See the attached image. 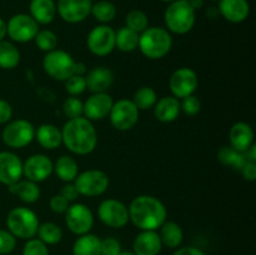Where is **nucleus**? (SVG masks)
<instances>
[{
  "instance_id": "nucleus-1",
  "label": "nucleus",
  "mask_w": 256,
  "mask_h": 255,
  "mask_svg": "<svg viewBox=\"0 0 256 255\" xmlns=\"http://www.w3.org/2000/svg\"><path fill=\"white\" fill-rule=\"evenodd\" d=\"M128 209L132 224L142 232H156L166 222V208L158 198L152 195L136 196L130 202Z\"/></svg>"
},
{
  "instance_id": "nucleus-2",
  "label": "nucleus",
  "mask_w": 256,
  "mask_h": 255,
  "mask_svg": "<svg viewBox=\"0 0 256 255\" xmlns=\"http://www.w3.org/2000/svg\"><path fill=\"white\" fill-rule=\"evenodd\" d=\"M62 144L76 155H88L98 145V134L94 125L86 118L68 120L62 130Z\"/></svg>"
},
{
  "instance_id": "nucleus-3",
  "label": "nucleus",
  "mask_w": 256,
  "mask_h": 255,
  "mask_svg": "<svg viewBox=\"0 0 256 255\" xmlns=\"http://www.w3.org/2000/svg\"><path fill=\"white\" fill-rule=\"evenodd\" d=\"M172 48V38L164 28H148L139 38V49L148 59H162L169 54Z\"/></svg>"
},
{
  "instance_id": "nucleus-4",
  "label": "nucleus",
  "mask_w": 256,
  "mask_h": 255,
  "mask_svg": "<svg viewBox=\"0 0 256 255\" xmlns=\"http://www.w3.org/2000/svg\"><path fill=\"white\" fill-rule=\"evenodd\" d=\"M164 19L169 32L176 35H184L192 30L196 15L188 0H175L170 2L165 10Z\"/></svg>"
},
{
  "instance_id": "nucleus-5",
  "label": "nucleus",
  "mask_w": 256,
  "mask_h": 255,
  "mask_svg": "<svg viewBox=\"0 0 256 255\" xmlns=\"http://www.w3.org/2000/svg\"><path fill=\"white\" fill-rule=\"evenodd\" d=\"M6 225L9 232L19 239L29 240L38 234L39 218L32 210L19 206L12 209L6 218Z\"/></svg>"
},
{
  "instance_id": "nucleus-6",
  "label": "nucleus",
  "mask_w": 256,
  "mask_h": 255,
  "mask_svg": "<svg viewBox=\"0 0 256 255\" xmlns=\"http://www.w3.org/2000/svg\"><path fill=\"white\" fill-rule=\"evenodd\" d=\"M75 62L70 54L62 50H52L46 52L42 66L50 78L59 82H65L75 74Z\"/></svg>"
},
{
  "instance_id": "nucleus-7",
  "label": "nucleus",
  "mask_w": 256,
  "mask_h": 255,
  "mask_svg": "<svg viewBox=\"0 0 256 255\" xmlns=\"http://www.w3.org/2000/svg\"><path fill=\"white\" fill-rule=\"evenodd\" d=\"M35 139V128L30 122L18 119L9 122L2 130V140L12 149H22Z\"/></svg>"
},
{
  "instance_id": "nucleus-8",
  "label": "nucleus",
  "mask_w": 256,
  "mask_h": 255,
  "mask_svg": "<svg viewBox=\"0 0 256 255\" xmlns=\"http://www.w3.org/2000/svg\"><path fill=\"white\" fill-rule=\"evenodd\" d=\"M74 182L79 194L88 198L100 196L109 189L110 184L108 174L102 170H88L82 172Z\"/></svg>"
},
{
  "instance_id": "nucleus-9",
  "label": "nucleus",
  "mask_w": 256,
  "mask_h": 255,
  "mask_svg": "<svg viewBox=\"0 0 256 255\" xmlns=\"http://www.w3.org/2000/svg\"><path fill=\"white\" fill-rule=\"evenodd\" d=\"M139 112L136 105L132 102V100L122 99L114 102L110 112V122L112 126L120 132H128L135 128V125L139 122Z\"/></svg>"
},
{
  "instance_id": "nucleus-10",
  "label": "nucleus",
  "mask_w": 256,
  "mask_h": 255,
  "mask_svg": "<svg viewBox=\"0 0 256 255\" xmlns=\"http://www.w3.org/2000/svg\"><path fill=\"white\" fill-rule=\"evenodd\" d=\"M116 32L112 28L102 24L95 26L88 35V48L96 56H106L115 49Z\"/></svg>"
},
{
  "instance_id": "nucleus-11",
  "label": "nucleus",
  "mask_w": 256,
  "mask_h": 255,
  "mask_svg": "<svg viewBox=\"0 0 256 255\" xmlns=\"http://www.w3.org/2000/svg\"><path fill=\"white\" fill-rule=\"evenodd\" d=\"M98 215L102 224L112 229L124 228L129 222V209L122 202L115 199H106L99 205Z\"/></svg>"
},
{
  "instance_id": "nucleus-12",
  "label": "nucleus",
  "mask_w": 256,
  "mask_h": 255,
  "mask_svg": "<svg viewBox=\"0 0 256 255\" xmlns=\"http://www.w3.org/2000/svg\"><path fill=\"white\" fill-rule=\"evenodd\" d=\"M65 222L72 234L80 236L90 232L94 225V215L89 206L76 202L70 205L65 212Z\"/></svg>"
},
{
  "instance_id": "nucleus-13",
  "label": "nucleus",
  "mask_w": 256,
  "mask_h": 255,
  "mask_svg": "<svg viewBox=\"0 0 256 255\" xmlns=\"http://www.w3.org/2000/svg\"><path fill=\"white\" fill-rule=\"evenodd\" d=\"M8 35L16 42H29L39 32V24L28 14H16L6 24Z\"/></svg>"
},
{
  "instance_id": "nucleus-14",
  "label": "nucleus",
  "mask_w": 256,
  "mask_h": 255,
  "mask_svg": "<svg viewBox=\"0 0 256 255\" xmlns=\"http://www.w3.org/2000/svg\"><path fill=\"white\" fill-rule=\"evenodd\" d=\"M170 90L172 96L176 99H184V98L194 95L199 86V78L198 74L190 68H180L170 78Z\"/></svg>"
},
{
  "instance_id": "nucleus-15",
  "label": "nucleus",
  "mask_w": 256,
  "mask_h": 255,
  "mask_svg": "<svg viewBox=\"0 0 256 255\" xmlns=\"http://www.w3.org/2000/svg\"><path fill=\"white\" fill-rule=\"evenodd\" d=\"M92 0H59L56 12L64 22L79 24L92 14Z\"/></svg>"
},
{
  "instance_id": "nucleus-16",
  "label": "nucleus",
  "mask_w": 256,
  "mask_h": 255,
  "mask_svg": "<svg viewBox=\"0 0 256 255\" xmlns=\"http://www.w3.org/2000/svg\"><path fill=\"white\" fill-rule=\"evenodd\" d=\"M52 172H54V162L44 154L32 155L22 164V175H25L28 180L36 184L49 179Z\"/></svg>"
},
{
  "instance_id": "nucleus-17",
  "label": "nucleus",
  "mask_w": 256,
  "mask_h": 255,
  "mask_svg": "<svg viewBox=\"0 0 256 255\" xmlns=\"http://www.w3.org/2000/svg\"><path fill=\"white\" fill-rule=\"evenodd\" d=\"M114 100L106 92L92 94L84 104V115L90 122H100L109 116Z\"/></svg>"
},
{
  "instance_id": "nucleus-18",
  "label": "nucleus",
  "mask_w": 256,
  "mask_h": 255,
  "mask_svg": "<svg viewBox=\"0 0 256 255\" xmlns=\"http://www.w3.org/2000/svg\"><path fill=\"white\" fill-rule=\"evenodd\" d=\"M22 178V162L16 154L0 152V182L6 186L15 184Z\"/></svg>"
},
{
  "instance_id": "nucleus-19",
  "label": "nucleus",
  "mask_w": 256,
  "mask_h": 255,
  "mask_svg": "<svg viewBox=\"0 0 256 255\" xmlns=\"http://www.w3.org/2000/svg\"><path fill=\"white\" fill-rule=\"evenodd\" d=\"M218 10L224 19L234 24L245 22L250 15L248 0H220Z\"/></svg>"
},
{
  "instance_id": "nucleus-20",
  "label": "nucleus",
  "mask_w": 256,
  "mask_h": 255,
  "mask_svg": "<svg viewBox=\"0 0 256 255\" xmlns=\"http://www.w3.org/2000/svg\"><path fill=\"white\" fill-rule=\"evenodd\" d=\"M162 242L159 232L154 230L142 232L134 240L132 249L135 255H159L162 249Z\"/></svg>"
},
{
  "instance_id": "nucleus-21",
  "label": "nucleus",
  "mask_w": 256,
  "mask_h": 255,
  "mask_svg": "<svg viewBox=\"0 0 256 255\" xmlns=\"http://www.w3.org/2000/svg\"><path fill=\"white\" fill-rule=\"evenodd\" d=\"M85 80H86V88L92 94L106 92L114 84V74L108 68L99 66L90 70Z\"/></svg>"
},
{
  "instance_id": "nucleus-22",
  "label": "nucleus",
  "mask_w": 256,
  "mask_h": 255,
  "mask_svg": "<svg viewBox=\"0 0 256 255\" xmlns=\"http://www.w3.org/2000/svg\"><path fill=\"white\" fill-rule=\"evenodd\" d=\"M230 146L240 152H245L254 144V130L248 122H236L230 130Z\"/></svg>"
},
{
  "instance_id": "nucleus-23",
  "label": "nucleus",
  "mask_w": 256,
  "mask_h": 255,
  "mask_svg": "<svg viewBox=\"0 0 256 255\" xmlns=\"http://www.w3.org/2000/svg\"><path fill=\"white\" fill-rule=\"evenodd\" d=\"M56 15V4L54 0H32L30 16L39 25H49Z\"/></svg>"
},
{
  "instance_id": "nucleus-24",
  "label": "nucleus",
  "mask_w": 256,
  "mask_h": 255,
  "mask_svg": "<svg viewBox=\"0 0 256 255\" xmlns=\"http://www.w3.org/2000/svg\"><path fill=\"white\" fill-rule=\"evenodd\" d=\"M155 116L162 122H172L182 112L180 100L175 96H165L155 104Z\"/></svg>"
},
{
  "instance_id": "nucleus-25",
  "label": "nucleus",
  "mask_w": 256,
  "mask_h": 255,
  "mask_svg": "<svg viewBox=\"0 0 256 255\" xmlns=\"http://www.w3.org/2000/svg\"><path fill=\"white\" fill-rule=\"evenodd\" d=\"M35 138L40 146L46 150L58 149L62 144V130L52 124H42L35 130Z\"/></svg>"
},
{
  "instance_id": "nucleus-26",
  "label": "nucleus",
  "mask_w": 256,
  "mask_h": 255,
  "mask_svg": "<svg viewBox=\"0 0 256 255\" xmlns=\"http://www.w3.org/2000/svg\"><path fill=\"white\" fill-rule=\"evenodd\" d=\"M9 192L12 195H16L22 202L26 204H34L40 199V188L38 186L36 182H30V180H19L15 184L10 185Z\"/></svg>"
},
{
  "instance_id": "nucleus-27",
  "label": "nucleus",
  "mask_w": 256,
  "mask_h": 255,
  "mask_svg": "<svg viewBox=\"0 0 256 255\" xmlns=\"http://www.w3.org/2000/svg\"><path fill=\"white\" fill-rule=\"evenodd\" d=\"M159 236L162 239V245L168 246L169 249H176L182 244L184 240V232L182 226L174 222H165L160 226Z\"/></svg>"
},
{
  "instance_id": "nucleus-28",
  "label": "nucleus",
  "mask_w": 256,
  "mask_h": 255,
  "mask_svg": "<svg viewBox=\"0 0 256 255\" xmlns=\"http://www.w3.org/2000/svg\"><path fill=\"white\" fill-rule=\"evenodd\" d=\"M54 172L64 182H72L79 175V165L72 156L62 155L54 164Z\"/></svg>"
},
{
  "instance_id": "nucleus-29",
  "label": "nucleus",
  "mask_w": 256,
  "mask_h": 255,
  "mask_svg": "<svg viewBox=\"0 0 256 255\" xmlns=\"http://www.w3.org/2000/svg\"><path fill=\"white\" fill-rule=\"evenodd\" d=\"M102 239L94 234L80 235L74 242L72 254L74 255H100Z\"/></svg>"
},
{
  "instance_id": "nucleus-30",
  "label": "nucleus",
  "mask_w": 256,
  "mask_h": 255,
  "mask_svg": "<svg viewBox=\"0 0 256 255\" xmlns=\"http://www.w3.org/2000/svg\"><path fill=\"white\" fill-rule=\"evenodd\" d=\"M20 52L14 44L9 42H0V68L4 70H12L19 65Z\"/></svg>"
},
{
  "instance_id": "nucleus-31",
  "label": "nucleus",
  "mask_w": 256,
  "mask_h": 255,
  "mask_svg": "<svg viewBox=\"0 0 256 255\" xmlns=\"http://www.w3.org/2000/svg\"><path fill=\"white\" fill-rule=\"evenodd\" d=\"M218 160L224 166H229L235 170H242V166L246 164V158L244 152H240L232 146H224L218 152Z\"/></svg>"
},
{
  "instance_id": "nucleus-32",
  "label": "nucleus",
  "mask_w": 256,
  "mask_h": 255,
  "mask_svg": "<svg viewBox=\"0 0 256 255\" xmlns=\"http://www.w3.org/2000/svg\"><path fill=\"white\" fill-rule=\"evenodd\" d=\"M139 38L140 35L130 30L129 28H122L116 32L115 46L122 52H132L139 48Z\"/></svg>"
},
{
  "instance_id": "nucleus-33",
  "label": "nucleus",
  "mask_w": 256,
  "mask_h": 255,
  "mask_svg": "<svg viewBox=\"0 0 256 255\" xmlns=\"http://www.w3.org/2000/svg\"><path fill=\"white\" fill-rule=\"evenodd\" d=\"M116 6L112 2L102 0V2H98L96 4H92V15L102 24L106 25L108 22H112L116 18Z\"/></svg>"
},
{
  "instance_id": "nucleus-34",
  "label": "nucleus",
  "mask_w": 256,
  "mask_h": 255,
  "mask_svg": "<svg viewBox=\"0 0 256 255\" xmlns=\"http://www.w3.org/2000/svg\"><path fill=\"white\" fill-rule=\"evenodd\" d=\"M38 236L44 244L56 245L62 242V230L59 225L54 224V222H44V224L39 225Z\"/></svg>"
},
{
  "instance_id": "nucleus-35",
  "label": "nucleus",
  "mask_w": 256,
  "mask_h": 255,
  "mask_svg": "<svg viewBox=\"0 0 256 255\" xmlns=\"http://www.w3.org/2000/svg\"><path fill=\"white\" fill-rule=\"evenodd\" d=\"M158 102V94L152 88L142 86L135 92L134 102L139 110H149L155 106Z\"/></svg>"
},
{
  "instance_id": "nucleus-36",
  "label": "nucleus",
  "mask_w": 256,
  "mask_h": 255,
  "mask_svg": "<svg viewBox=\"0 0 256 255\" xmlns=\"http://www.w3.org/2000/svg\"><path fill=\"white\" fill-rule=\"evenodd\" d=\"M126 28L138 34H142L149 28V18L142 10H132L126 15Z\"/></svg>"
},
{
  "instance_id": "nucleus-37",
  "label": "nucleus",
  "mask_w": 256,
  "mask_h": 255,
  "mask_svg": "<svg viewBox=\"0 0 256 255\" xmlns=\"http://www.w3.org/2000/svg\"><path fill=\"white\" fill-rule=\"evenodd\" d=\"M34 40L36 42V46L45 52H52L58 46V36L52 30H39Z\"/></svg>"
},
{
  "instance_id": "nucleus-38",
  "label": "nucleus",
  "mask_w": 256,
  "mask_h": 255,
  "mask_svg": "<svg viewBox=\"0 0 256 255\" xmlns=\"http://www.w3.org/2000/svg\"><path fill=\"white\" fill-rule=\"evenodd\" d=\"M62 112L68 119H76L84 115V104L76 96H70L62 104Z\"/></svg>"
},
{
  "instance_id": "nucleus-39",
  "label": "nucleus",
  "mask_w": 256,
  "mask_h": 255,
  "mask_svg": "<svg viewBox=\"0 0 256 255\" xmlns=\"http://www.w3.org/2000/svg\"><path fill=\"white\" fill-rule=\"evenodd\" d=\"M65 90L70 96L82 95L86 90V80L82 75H72L68 80H65Z\"/></svg>"
},
{
  "instance_id": "nucleus-40",
  "label": "nucleus",
  "mask_w": 256,
  "mask_h": 255,
  "mask_svg": "<svg viewBox=\"0 0 256 255\" xmlns=\"http://www.w3.org/2000/svg\"><path fill=\"white\" fill-rule=\"evenodd\" d=\"M16 248V238L8 230L0 229V255L12 254Z\"/></svg>"
},
{
  "instance_id": "nucleus-41",
  "label": "nucleus",
  "mask_w": 256,
  "mask_h": 255,
  "mask_svg": "<svg viewBox=\"0 0 256 255\" xmlns=\"http://www.w3.org/2000/svg\"><path fill=\"white\" fill-rule=\"evenodd\" d=\"M180 108H182V112H185L189 116H195L200 112L202 110V102L198 99L195 95H190V96L184 98L180 102Z\"/></svg>"
},
{
  "instance_id": "nucleus-42",
  "label": "nucleus",
  "mask_w": 256,
  "mask_h": 255,
  "mask_svg": "<svg viewBox=\"0 0 256 255\" xmlns=\"http://www.w3.org/2000/svg\"><path fill=\"white\" fill-rule=\"evenodd\" d=\"M22 255H49V249L40 239H29L22 249Z\"/></svg>"
},
{
  "instance_id": "nucleus-43",
  "label": "nucleus",
  "mask_w": 256,
  "mask_h": 255,
  "mask_svg": "<svg viewBox=\"0 0 256 255\" xmlns=\"http://www.w3.org/2000/svg\"><path fill=\"white\" fill-rule=\"evenodd\" d=\"M122 252V245L119 240L114 238H106L102 240V246H100V255H119Z\"/></svg>"
},
{
  "instance_id": "nucleus-44",
  "label": "nucleus",
  "mask_w": 256,
  "mask_h": 255,
  "mask_svg": "<svg viewBox=\"0 0 256 255\" xmlns=\"http://www.w3.org/2000/svg\"><path fill=\"white\" fill-rule=\"evenodd\" d=\"M70 202H68L62 195L58 194L50 199V209L55 214H65L66 210L69 209Z\"/></svg>"
},
{
  "instance_id": "nucleus-45",
  "label": "nucleus",
  "mask_w": 256,
  "mask_h": 255,
  "mask_svg": "<svg viewBox=\"0 0 256 255\" xmlns=\"http://www.w3.org/2000/svg\"><path fill=\"white\" fill-rule=\"evenodd\" d=\"M12 118V108L6 100L0 99V124H6Z\"/></svg>"
},
{
  "instance_id": "nucleus-46",
  "label": "nucleus",
  "mask_w": 256,
  "mask_h": 255,
  "mask_svg": "<svg viewBox=\"0 0 256 255\" xmlns=\"http://www.w3.org/2000/svg\"><path fill=\"white\" fill-rule=\"evenodd\" d=\"M60 195H62V196H64L65 199L70 202H75V200L80 196L78 189L75 188L74 184H72V182H66V184L62 186V192H60Z\"/></svg>"
},
{
  "instance_id": "nucleus-47",
  "label": "nucleus",
  "mask_w": 256,
  "mask_h": 255,
  "mask_svg": "<svg viewBox=\"0 0 256 255\" xmlns=\"http://www.w3.org/2000/svg\"><path fill=\"white\" fill-rule=\"evenodd\" d=\"M240 172L242 174V178L248 182H255L256 179V162H246V164L242 166V169L240 170Z\"/></svg>"
},
{
  "instance_id": "nucleus-48",
  "label": "nucleus",
  "mask_w": 256,
  "mask_h": 255,
  "mask_svg": "<svg viewBox=\"0 0 256 255\" xmlns=\"http://www.w3.org/2000/svg\"><path fill=\"white\" fill-rule=\"evenodd\" d=\"M172 255H206L202 250L198 249V248L194 246H186V248H182V249L176 250Z\"/></svg>"
},
{
  "instance_id": "nucleus-49",
  "label": "nucleus",
  "mask_w": 256,
  "mask_h": 255,
  "mask_svg": "<svg viewBox=\"0 0 256 255\" xmlns=\"http://www.w3.org/2000/svg\"><path fill=\"white\" fill-rule=\"evenodd\" d=\"M245 158H246V162H256V145L252 144L246 152H244Z\"/></svg>"
},
{
  "instance_id": "nucleus-50",
  "label": "nucleus",
  "mask_w": 256,
  "mask_h": 255,
  "mask_svg": "<svg viewBox=\"0 0 256 255\" xmlns=\"http://www.w3.org/2000/svg\"><path fill=\"white\" fill-rule=\"evenodd\" d=\"M8 35V28H6V22L0 18V42L5 39V36Z\"/></svg>"
},
{
  "instance_id": "nucleus-51",
  "label": "nucleus",
  "mask_w": 256,
  "mask_h": 255,
  "mask_svg": "<svg viewBox=\"0 0 256 255\" xmlns=\"http://www.w3.org/2000/svg\"><path fill=\"white\" fill-rule=\"evenodd\" d=\"M85 72H86V65L82 64V62H76V64H75L74 75H82V76H84Z\"/></svg>"
},
{
  "instance_id": "nucleus-52",
  "label": "nucleus",
  "mask_w": 256,
  "mask_h": 255,
  "mask_svg": "<svg viewBox=\"0 0 256 255\" xmlns=\"http://www.w3.org/2000/svg\"><path fill=\"white\" fill-rule=\"evenodd\" d=\"M188 2H189V4L192 5V8L194 10L200 9L204 5V0H188Z\"/></svg>"
},
{
  "instance_id": "nucleus-53",
  "label": "nucleus",
  "mask_w": 256,
  "mask_h": 255,
  "mask_svg": "<svg viewBox=\"0 0 256 255\" xmlns=\"http://www.w3.org/2000/svg\"><path fill=\"white\" fill-rule=\"evenodd\" d=\"M119 255H135V254L132 252H122Z\"/></svg>"
},
{
  "instance_id": "nucleus-54",
  "label": "nucleus",
  "mask_w": 256,
  "mask_h": 255,
  "mask_svg": "<svg viewBox=\"0 0 256 255\" xmlns=\"http://www.w3.org/2000/svg\"><path fill=\"white\" fill-rule=\"evenodd\" d=\"M162 2H175V0H162Z\"/></svg>"
},
{
  "instance_id": "nucleus-55",
  "label": "nucleus",
  "mask_w": 256,
  "mask_h": 255,
  "mask_svg": "<svg viewBox=\"0 0 256 255\" xmlns=\"http://www.w3.org/2000/svg\"><path fill=\"white\" fill-rule=\"evenodd\" d=\"M212 2H216V0H212Z\"/></svg>"
}]
</instances>
